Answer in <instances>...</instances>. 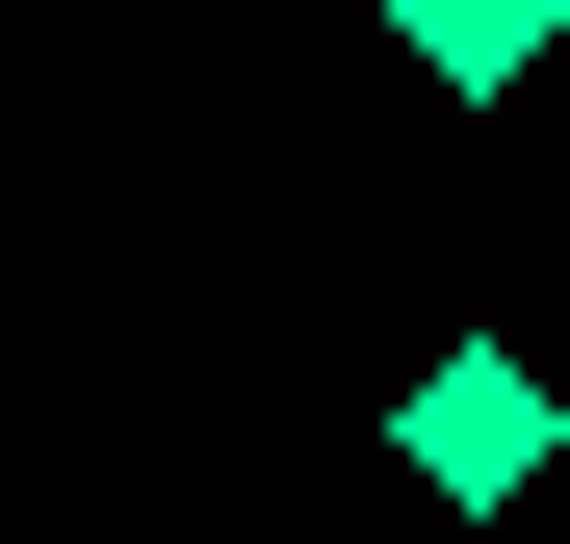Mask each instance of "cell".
<instances>
[{
	"instance_id": "cell-1",
	"label": "cell",
	"mask_w": 570,
	"mask_h": 544,
	"mask_svg": "<svg viewBox=\"0 0 570 544\" xmlns=\"http://www.w3.org/2000/svg\"><path fill=\"white\" fill-rule=\"evenodd\" d=\"M390 467H415L441 518H519V493L570 467V389H544V363H519V337H441V363H415V389H390Z\"/></svg>"
},
{
	"instance_id": "cell-2",
	"label": "cell",
	"mask_w": 570,
	"mask_h": 544,
	"mask_svg": "<svg viewBox=\"0 0 570 544\" xmlns=\"http://www.w3.org/2000/svg\"><path fill=\"white\" fill-rule=\"evenodd\" d=\"M390 52L441 78V105H519V78L570 52V0H390Z\"/></svg>"
}]
</instances>
